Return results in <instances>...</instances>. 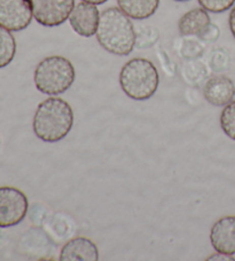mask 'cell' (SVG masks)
I'll list each match as a JSON object with an SVG mask.
<instances>
[{
	"label": "cell",
	"instance_id": "cell-18",
	"mask_svg": "<svg viewBox=\"0 0 235 261\" xmlns=\"http://www.w3.org/2000/svg\"><path fill=\"white\" fill-rule=\"evenodd\" d=\"M201 7L210 13H224L232 8L235 0H197Z\"/></svg>",
	"mask_w": 235,
	"mask_h": 261
},
{
	"label": "cell",
	"instance_id": "cell-14",
	"mask_svg": "<svg viewBox=\"0 0 235 261\" xmlns=\"http://www.w3.org/2000/svg\"><path fill=\"white\" fill-rule=\"evenodd\" d=\"M16 55V40L10 31L0 25V69L5 68L14 60Z\"/></svg>",
	"mask_w": 235,
	"mask_h": 261
},
{
	"label": "cell",
	"instance_id": "cell-2",
	"mask_svg": "<svg viewBox=\"0 0 235 261\" xmlns=\"http://www.w3.org/2000/svg\"><path fill=\"white\" fill-rule=\"evenodd\" d=\"M74 125V111L62 98L52 96L38 105L34 116V133L45 143H57Z\"/></svg>",
	"mask_w": 235,
	"mask_h": 261
},
{
	"label": "cell",
	"instance_id": "cell-22",
	"mask_svg": "<svg viewBox=\"0 0 235 261\" xmlns=\"http://www.w3.org/2000/svg\"><path fill=\"white\" fill-rule=\"evenodd\" d=\"M228 25H229L230 33H232L233 37L235 38V6L230 10L229 17H228Z\"/></svg>",
	"mask_w": 235,
	"mask_h": 261
},
{
	"label": "cell",
	"instance_id": "cell-17",
	"mask_svg": "<svg viewBox=\"0 0 235 261\" xmlns=\"http://www.w3.org/2000/svg\"><path fill=\"white\" fill-rule=\"evenodd\" d=\"M180 55L187 60H194L201 57L204 51V46L195 39L184 38L180 43Z\"/></svg>",
	"mask_w": 235,
	"mask_h": 261
},
{
	"label": "cell",
	"instance_id": "cell-16",
	"mask_svg": "<svg viewBox=\"0 0 235 261\" xmlns=\"http://www.w3.org/2000/svg\"><path fill=\"white\" fill-rule=\"evenodd\" d=\"M220 127L226 136L235 141V100L224 106L220 114Z\"/></svg>",
	"mask_w": 235,
	"mask_h": 261
},
{
	"label": "cell",
	"instance_id": "cell-8",
	"mask_svg": "<svg viewBox=\"0 0 235 261\" xmlns=\"http://www.w3.org/2000/svg\"><path fill=\"white\" fill-rule=\"evenodd\" d=\"M100 14L97 5L80 2L75 5L69 16L71 28L77 35L89 38L97 34Z\"/></svg>",
	"mask_w": 235,
	"mask_h": 261
},
{
	"label": "cell",
	"instance_id": "cell-9",
	"mask_svg": "<svg viewBox=\"0 0 235 261\" xmlns=\"http://www.w3.org/2000/svg\"><path fill=\"white\" fill-rule=\"evenodd\" d=\"M210 242L216 252L235 254V215L217 220L210 230Z\"/></svg>",
	"mask_w": 235,
	"mask_h": 261
},
{
	"label": "cell",
	"instance_id": "cell-23",
	"mask_svg": "<svg viewBox=\"0 0 235 261\" xmlns=\"http://www.w3.org/2000/svg\"><path fill=\"white\" fill-rule=\"evenodd\" d=\"M80 2L90 3V4H93V5H102V4L107 3L108 0H80Z\"/></svg>",
	"mask_w": 235,
	"mask_h": 261
},
{
	"label": "cell",
	"instance_id": "cell-12",
	"mask_svg": "<svg viewBox=\"0 0 235 261\" xmlns=\"http://www.w3.org/2000/svg\"><path fill=\"white\" fill-rule=\"evenodd\" d=\"M211 23V19L208 11L203 7L193 8L180 17L178 28L179 33L184 37L200 36L203 30Z\"/></svg>",
	"mask_w": 235,
	"mask_h": 261
},
{
	"label": "cell",
	"instance_id": "cell-10",
	"mask_svg": "<svg viewBox=\"0 0 235 261\" xmlns=\"http://www.w3.org/2000/svg\"><path fill=\"white\" fill-rule=\"evenodd\" d=\"M203 96L211 105L223 107L234 99L235 85L233 81L226 76H214L208 80L203 87Z\"/></svg>",
	"mask_w": 235,
	"mask_h": 261
},
{
	"label": "cell",
	"instance_id": "cell-6",
	"mask_svg": "<svg viewBox=\"0 0 235 261\" xmlns=\"http://www.w3.org/2000/svg\"><path fill=\"white\" fill-rule=\"evenodd\" d=\"M35 20L48 28L58 27L69 20L75 0H31Z\"/></svg>",
	"mask_w": 235,
	"mask_h": 261
},
{
	"label": "cell",
	"instance_id": "cell-19",
	"mask_svg": "<svg viewBox=\"0 0 235 261\" xmlns=\"http://www.w3.org/2000/svg\"><path fill=\"white\" fill-rule=\"evenodd\" d=\"M211 68L215 71H220L229 66V58L224 49H216L210 60Z\"/></svg>",
	"mask_w": 235,
	"mask_h": 261
},
{
	"label": "cell",
	"instance_id": "cell-11",
	"mask_svg": "<svg viewBox=\"0 0 235 261\" xmlns=\"http://www.w3.org/2000/svg\"><path fill=\"white\" fill-rule=\"evenodd\" d=\"M61 261H98L99 250L96 243L86 237H75L66 243L60 252Z\"/></svg>",
	"mask_w": 235,
	"mask_h": 261
},
{
	"label": "cell",
	"instance_id": "cell-4",
	"mask_svg": "<svg viewBox=\"0 0 235 261\" xmlns=\"http://www.w3.org/2000/svg\"><path fill=\"white\" fill-rule=\"evenodd\" d=\"M76 70L72 62L61 56L43 59L35 69L34 81L39 92L47 96L65 93L75 82Z\"/></svg>",
	"mask_w": 235,
	"mask_h": 261
},
{
	"label": "cell",
	"instance_id": "cell-21",
	"mask_svg": "<svg viewBox=\"0 0 235 261\" xmlns=\"http://www.w3.org/2000/svg\"><path fill=\"white\" fill-rule=\"evenodd\" d=\"M207 260H230V261H234L235 259L232 256V254H225V253H220V252H217L215 254H211L209 258Z\"/></svg>",
	"mask_w": 235,
	"mask_h": 261
},
{
	"label": "cell",
	"instance_id": "cell-7",
	"mask_svg": "<svg viewBox=\"0 0 235 261\" xmlns=\"http://www.w3.org/2000/svg\"><path fill=\"white\" fill-rule=\"evenodd\" d=\"M34 19L31 0H0V25L10 31L28 28Z\"/></svg>",
	"mask_w": 235,
	"mask_h": 261
},
{
	"label": "cell",
	"instance_id": "cell-5",
	"mask_svg": "<svg viewBox=\"0 0 235 261\" xmlns=\"http://www.w3.org/2000/svg\"><path fill=\"white\" fill-rule=\"evenodd\" d=\"M29 200L23 191L14 187H0V228H11L23 221Z\"/></svg>",
	"mask_w": 235,
	"mask_h": 261
},
{
	"label": "cell",
	"instance_id": "cell-3",
	"mask_svg": "<svg viewBox=\"0 0 235 261\" xmlns=\"http://www.w3.org/2000/svg\"><path fill=\"white\" fill-rule=\"evenodd\" d=\"M160 75L155 65L144 58H134L121 69L120 85L123 92L133 100L142 101L156 93Z\"/></svg>",
	"mask_w": 235,
	"mask_h": 261
},
{
	"label": "cell",
	"instance_id": "cell-20",
	"mask_svg": "<svg viewBox=\"0 0 235 261\" xmlns=\"http://www.w3.org/2000/svg\"><path fill=\"white\" fill-rule=\"evenodd\" d=\"M220 31L216 24L210 23L207 28L203 30V33L198 36V38L204 40V42H215L219 37Z\"/></svg>",
	"mask_w": 235,
	"mask_h": 261
},
{
	"label": "cell",
	"instance_id": "cell-1",
	"mask_svg": "<svg viewBox=\"0 0 235 261\" xmlns=\"http://www.w3.org/2000/svg\"><path fill=\"white\" fill-rule=\"evenodd\" d=\"M96 36L100 46L111 55L129 56L135 47V28L120 7L106 8L101 13Z\"/></svg>",
	"mask_w": 235,
	"mask_h": 261
},
{
	"label": "cell",
	"instance_id": "cell-13",
	"mask_svg": "<svg viewBox=\"0 0 235 261\" xmlns=\"http://www.w3.org/2000/svg\"><path fill=\"white\" fill-rule=\"evenodd\" d=\"M117 5L134 20H146L155 14L160 0H117Z\"/></svg>",
	"mask_w": 235,
	"mask_h": 261
},
{
	"label": "cell",
	"instance_id": "cell-15",
	"mask_svg": "<svg viewBox=\"0 0 235 261\" xmlns=\"http://www.w3.org/2000/svg\"><path fill=\"white\" fill-rule=\"evenodd\" d=\"M160 33L152 25H140L135 29V46L138 48H148L154 46L159 40Z\"/></svg>",
	"mask_w": 235,
	"mask_h": 261
},
{
	"label": "cell",
	"instance_id": "cell-24",
	"mask_svg": "<svg viewBox=\"0 0 235 261\" xmlns=\"http://www.w3.org/2000/svg\"><path fill=\"white\" fill-rule=\"evenodd\" d=\"M174 2H188V0H174Z\"/></svg>",
	"mask_w": 235,
	"mask_h": 261
}]
</instances>
